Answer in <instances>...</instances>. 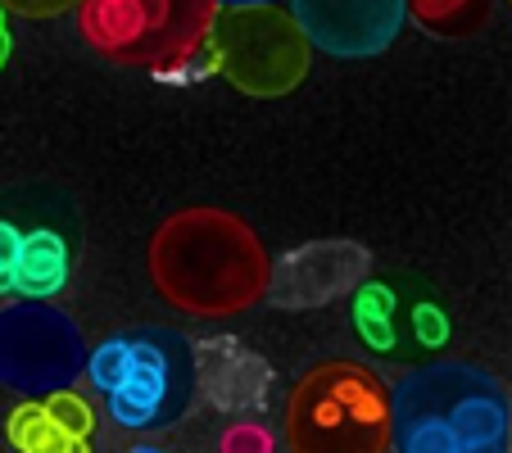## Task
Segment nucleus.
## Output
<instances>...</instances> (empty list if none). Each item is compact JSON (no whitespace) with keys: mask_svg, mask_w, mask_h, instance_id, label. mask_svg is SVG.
<instances>
[{"mask_svg":"<svg viewBox=\"0 0 512 453\" xmlns=\"http://www.w3.org/2000/svg\"><path fill=\"white\" fill-rule=\"evenodd\" d=\"M150 277L173 309L191 318H232L272 286L263 241L227 209H182L150 236Z\"/></svg>","mask_w":512,"mask_h":453,"instance_id":"f257e3e1","label":"nucleus"},{"mask_svg":"<svg viewBox=\"0 0 512 453\" xmlns=\"http://www.w3.org/2000/svg\"><path fill=\"white\" fill-rule=\"evenodd\" d=\"M290 453H386L395 440V395L363 363H322L286 399Z\"/></svg>","mask_w":512,"mask_h":453,"instance_id":"f03ea898","label":"nucleus"},{"mask_svg":"<svg viewBox=\"0 0 512 453\" xmlns=\"http://www.w3.org/2000/svg\"><path fill=\"white\" fill-rule=\"evenodd\" d=\"M82 37L109 59L168 73L213 37L218 5L209 0H87L78 10Z\"/></svg>","mask_w":512,"mask_h":453,"instance_id":"7ed1b4c3","label":"nucleus"},{"mask_svg":"<svg viewBox=\"0 0 512 453\" xmlns=\"http://www.w3.org/2000/svg\"><path fill=\"white\" fill-rule=\"evenodd\" d=\"M213 68L245 96H286L309 73V37L281 5H223L213 23Z\"/></svg>","mask_w":512,"mask_h":453,"instance_id":"20e7f679","label":"nucleus"},{"mask_svg":"<svg viewBox=\"0 0 512 453\" xmlns=\"http://www.w3.org/2000/svg\"><path fill=\"white\" fill-rule=\"evenodd\" d=\"M78 322L46 299H19L0 309V381L19 395H59L87 372Z\"/></svg>","mask_w":512,"mask_h":453,"instance_id":"39448f33","label":"nucleus"},{"mask_svg":"<svg viewBox=\"0 0 512 453\" xmlns=\"http://www.w3.org/2000/svg\"><path fill=\"white\" fill-rule=\"evenodd\" d=\"M200 376H195V349L177 331L150 327L132 336V376L118 395H109V417L127 431H155L173 426L191 408Z\"/></svg>","mask_w":512,"mask_h":453,"instance_id":"423d86ee","label":"nucleus"},{"mask_svg":"<svg viewBox=\"0 0 512 453\" xmlns=\"http://www.w3.org/2000/svg\"><path fill=\"white\" fill-rule=\"evenodd\" d=\"M372 259L354 241H313L290 250L281 263H272L268 299L281 309H322L331 299L363 286Z\"/></svg>","mask_w":512,"mask_h":453,"instance_id":"0eeeda50","label":"nucleus"},{"mask_svg":"<svg viewBox=\"0 0 512 453\" xmlns=\"http://www.w3.org/2000/svg\"><path fill=\"white\" fill-rule=\"evenodd\" d=\"M399 0H300L290 5V19L300 23L309 46H322L340 59L377 55L395 41L404 23Z\"/></svg>","mask_w":512,"mask_h":453,"instance_id":"6e6552de","label":"nucleus"},{"mask_svg":"<svg viewBox=\"0 0 512 453\" xmlns=\"http://www.w3.org/2000/svg\"><path fill=\"white\" fill-rule=\"evenodd\" d=\"M195 376H200L204 399L223 413L259 408L272 386V367L232 336H213L195 345Z\"/></svg>","mask_w":512,"mask_h":453,"instance_id":"1a4fd4ad","label":"nucleus"},{"mask_svg":"<svg viewBox=\"0 0 512 453\" xmlns=\"http://www.w3.org/2000/svg\"><path fill=\"white\" fill-rule=\"evenodd\" d=\"M68 281V245L55 232H32L23 236V259H19V277L14 290L19 299H55Z\"/></svg>","mask_w":512,"mask_h":453,"instance_id":"9d476101","label":"nucleus"},{"mask_svg":"<svg viewBox=\"0 0 512 453\" xmlns=\"http://www.w3.org/2000/svg\"><path fill=\"white\" fill-rule=\"evenodd\" d=\"M10 444L19 453H91V440H78V435H68L55 417L46 413V404L28 399L10 413Z\"/></svg>","mask_w":512,"mask_h":453,"instance_id":"9b49d317","label":"nucleus"},{"mask_svg":"<svg viewBox=\"0 0 512 453\" xmlns=\"http://www.w3.org/2000/svg\"><path fill=\"white\" fill-rule=\"evenodd\" d=\"M354 327L358 336L368 340V349L390 354L395 349V290L381 286V281H363L354 290Z\"/></svg>","mask_w":512,"mask_h":453,"instance_id":"f8f14e48","label":"nucleus"},{"mask_svg":"<svg viewBox=\"0 0 512 453\" xmlns=\"http://www.w3.org/2000/svg\"><path fill=\"white\" fill-rule=\"evenodd\" d=\"M87 376L96 381V390H105V399L118 395V390L127 386V376H132V336H114L91 349Z\"/></svg>","mask_w":512,"mask_h":453,"instance_id":"ddd939ff","label":"nucleus"},{"mask_svg":"<svg viewBox=\"0 0 512 453\" xmlns=\"http://www.w3.org/2000/svg\"><path fill=\"white\" fill-rule=\"evenodd\" d=\"M408 14L431 23V32H458L454 23H463V32H472L476 23L485 19V5H463V0H440V5H431V0H417V5H408Z\"/></svg>","mask_w":512,"mask_h":453,"instance_id":"4468645a","label":"nucleus"},{"mask_svg":"<svg viewBox=\"0 0 512 453\" xmlns=\"http://www.w3.org/2000/svg\"><path fill=\"white\" fill-rule=\"evenodd\" d=\"M46 404V413L55 417L59 426H64L68 435H78V440H91V431H96V413H91V404L82 395H73V390H59V395L41 399Z\"/></svg>","mask_w":512,"mask_h":453,"instance_id":"2eb2a0df","label":"nucleus"},{"mask_svg":"<svg viewBox=\"0 0 512 453\" xmlns=\"http://www.w3.org/2000/svg\"><path fill=\"white\" fill-rule=\"evenodd\" d=\"M223 453H277V440H272V431L259 422H236L232 431L223 435Z\"/></svg>","mask_w":512,"mask_h":453,"instance_id":"dca6fc26","label":"nucleus"},{"mask_svg":"<svg viewBox=\"0 0 512 453\" xmlns=\"http://www.w3.org/2000/svg\"><path fill=\"white\" fill-rule=\"evenodd\" d=\"M19 259H23V236H19V227L0 222V290H14V277H19Z\"/></svg>","mask_w":512,"mask_h":453,"instance_id":"f3484780","label":"nucleus"},{"mask_svg":"<svg viewBox=\"0 0 512 453\" xmlns=\"http://www.w3.org/2000/svg\"><path fill=\"white\" fill-rule=\"evenodd\" d=\"M413 327H417V340H422L426 349H440L449 340V322H445V313L435 309V304H417Z\"/></svg>","mask_w":512,"mask_h":453,"instance_id":"a211bd4d","label":"nucleus"},{"mask_svg":"<svg viewBox=\"0 0 512 453\" xmlns=\"http://www.w3.org/2000/svg\"><path fill=\"white\" fill-rule=\"evenodd\" d=\"M5 59H10V32L0 28V64H5Z\"/></svg>","mask_w":512,"mask_h":453,"instance_id":"6ab92c4d","label":"nucleus"},{"mask_svg":"<svg viewBox=\"0 0 512 453\" xmlns=\"http://www.w3.org/2000/svg\"><path fill=\"white\" fill-rule=\"evenodd\" d=\"M127 453H164V449H155V444H136V449H127Z\"/></svg>","mask_w":512,"mask_h":453,"instance_id":"aec40b11","label":"nucleus"},{"mask_svg":"<svg viewBox=\"0 0 512 453\" xmlns=\"http://www.w3.org/2000/svg\"><path fill=\"white\" fill-rule=\"evenodd\" d=\"M0 28H5V14H0Z\"/></svg>","mask_w":512,"mask_h":453,"instance_id":"412c9836","label":"nucleus"}]
</instances>
